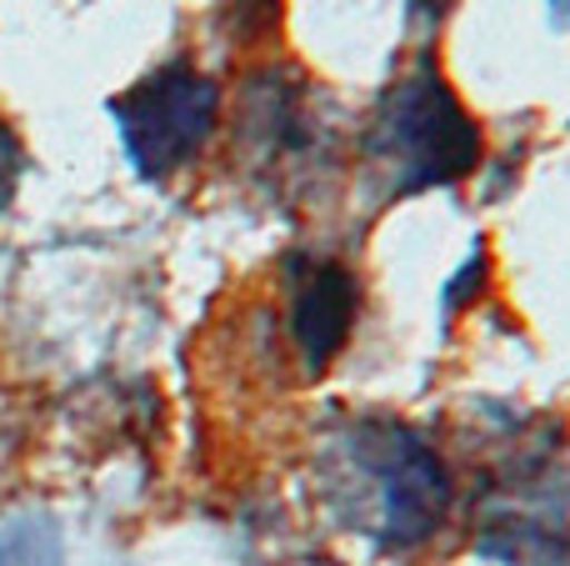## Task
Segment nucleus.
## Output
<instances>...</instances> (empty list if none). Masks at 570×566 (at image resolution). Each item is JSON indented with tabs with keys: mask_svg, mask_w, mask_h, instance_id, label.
<instances>
[{
	"mask_svg": "<svg viewBox=\"0 0 570 566\" xmlns=\"http://www.w3.org/2000/svg\"><path fill=\"white\" fill-rule=\"evenodd\" d=\"M485 271H491V261H485V241H475L471 261H465V266H461V271H455V281H451V296H445V311L465 306V301H471V296H475V291H481Z\"/></svg>",
	"mask_w": 570,
	"mask_h": 566,
	"instance_id": "9",
	"label": "nucleus"
},
{
	"mask_svg": "<svg viewBox=\"0 0 570 566\" xmlns=\"http://www.w3.org/2000/svg\"><path fill=\"white\" fill-rule=\"evenodd\" d=\"M341 467L365 487L375 541L385 552H405L431 541L455 507V481L441 451L391 417H361L341 431Z\"/></svg>",
	"mask_w": 570,
	"mask_h": 566,
	"instance_id": "2",
	"label": "nucleus"
},
{
	"mask_svg": "<svg viewBox=\"0 0 570 566\" xmlns=\"http://www.w3.org/2000/svg\"><path fill=\"white\" fill-rule=\"evenodd\" d=\"M20 176H26V150H20V136L0 120V211L16 201Z\"/></svg>",
	"mask_w": 570,
	"mask_h": 566,
	"instance_id": "8",
	"label": "nucleus"
},
{
	"mask_svg": "<svg viewBox=\"0 0 570 566\" xmlns=\"http://www.w3.org/2000/svg\"><path fill=\"white\" fill-rule=\"evenodd\" d=\"M285 0H220V26L236 46H261L281 30Z\"/></svg>",
	"mask_w": 570,
	"mask_h": 566,
	"instance_id": "7",
	"label": "nucleus"
},
{
	"mask_svg": "<svg viewBox=\"0 0 570 566\" xmlns=\"http://www.w3.org/2000/svg\"><path fill=\"white\" fill-rule=\"evenodd\" d=\"M236 160L256 170V180L281 186L321 170L325 130L311 110V86L301 66H261L240 80L236 116H230Z\"/></svg>",
	"mask_w": 570,
	"mask_h": 566,
	"instance_id": "4",
	"label": "nucleus"
},
{
	"mask_svg": "<svg viewBox=\"0 0 570 566\" xmlns=\"http://www.w3.org/2000/svg\"><path fill=\"white\" fill-rule=\"evenodd\" d=\"M291 306H285V326H291V347L301 357L305 377H321L335 357L345 351L361 311V286H355L351 266L335 256H301L291 261Z\"/></svg>",
	"mask_w": 570,
	"mask_h": 566,
	"instance_id": "5",
	"label": "nucleus"
},
{
	"mask_svg": "<svg viewBox=\"0 0 570 566\" xmlns=\"http://www.w3.org/2000/svg\"><path fill=\"white\" fill-rule=\"evenodd\" d=\"M481 126L451 90L435 56H421L405 76H395L361 126V166L381 206L455 186L481 166Z\"/></svg>",
	"mask_w": 570,
	"mask_h": 566,
	"instance_id": "1",
	"label": "nucleus"
},
{
	"mask_svg": "<svg viewBox=\"0 0 570 566\" xmlns=\"http://www.w3.org/2000/svg\"><path fill=\"white\" fill-rule=\"evenodd\" d=\"M451 6H455V0H411V10L425 20V26H435V20H441Z\"/></svg>",
	"mask_w": 570,
	"mask_h": 566,
	"instance_id": "10",
	"label": "nucleus"
},
{
	"mask_svg": "<svg viewBox=\"0 0 570 566\" xmlns=\"http://www.w3.org/2000/svg\"><path fill=\"white\" fill-rule=\"evenodd\" d=\"M110 120L120 130L130 166L140 180H166L196 166L200 150L220 130V86L196 66L176 56L140 76L130 90L110 100Z\"/></svg>",
	"mask_w": 570,
	"mask_h": 566,
	"instance_id": "3",
	"label": "nucleus"
},
{
	"mask_svg": "<svg viewBox=\"0 0 570 566\" xmlns=\"http://www.w3.org/2000/svg\"><path fill=\"white\" fill-rule=\"evenodd\" d=\"M0 566H66V541L46 511H30L0 527Z\"/></svg>",
	"mask_w": 570,
	"mask_h": 566,
	"instance_id": "6",
	"label": "nucleus"
}]
</instances>
